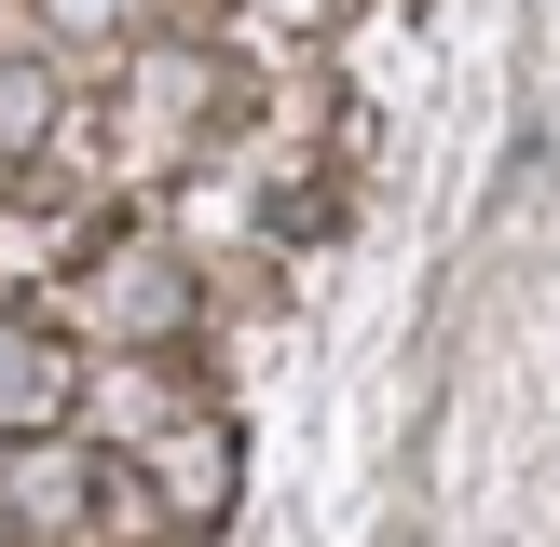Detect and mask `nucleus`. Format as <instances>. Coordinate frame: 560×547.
<instances>
[{"label":"nucleus","instance_id":"nucleus-1","mask_svg":"<svg viewBox=\"0 0 560 547\" xmlns=\"http://www.w3.org/2000/svg\"><path fill=\"white\" fill-rule=\"evenodd\" d=\"M55 410H69V356H55L42 328H14V315H0V438L55 424Z\"/></svg>","mask_w":560,"mask_h":547},{"label":"nucleus","instance_id":"nucleus-2","mask_svg":"<svg viewBox=\"0 0 560 547\" xmlns=\"http://www.w3.org/2000/svg\"><path fill=\"white\" fill-rule=\"evenodd\" d=\"M96 301H109L124 328H178V315H191V274H178V260H109Z\"/></svg>","mask_w":560,"mask_h":547}]
</instances>
